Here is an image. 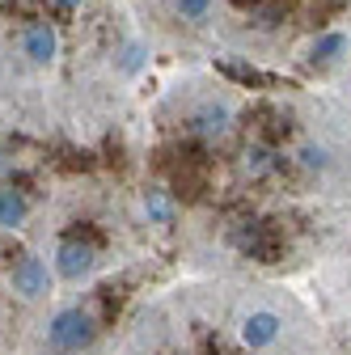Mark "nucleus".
<instances>
[{
  "label": "nucleus",
  "instance_id": "nucleus-1",
  "mask_svg": "<svg viewBox=\"0 0 351 355\" xmlns=\"http://www.w3.org/2000/svg\"><path fill=\"white\" fill-rule=\"evenodd\" d=\"M144 169L212 275L305 271L351 233V119L300 85L182 76L148 110Z\"/></svg>",
  "mask_w": 351,
  "mask_h": 355
},
{
  "label": "nucleus",
  "instance_id": "nucleus-2",
  "mask_svg": "<svg viewBox=\"0 0 351 355\" xmlns=\"http://www.w3.org/2000/svg\"><path fill=\"white\" fill-rule=\"evenodd\" d=\"M157 47L131 0H0V98L47 114H131Z\"/></svg>",
  "mask_w": 351,
  "mask_h": 355
},
{
  "label": "nucleus",
  "instance_id": "nucleus-3",
  "mask_svg": "<svg viewBox=\"0 0 351 355\" xmlns=\"http://www.w3.org/2000/svg\"><path fill=\"white\" fill-rule=\"evenodd\" d=\"M106 355H322V347L292 292L250 275H212L140 304Z\"/></svg>",
  "mask_w": 351,
  "mask_h": 355
},
{
  "label": "nucleus",
  "instance_id": "nucleus-4",
  "mask_svg": "<svg viewBox=\"0 0 351 355\" xmlns=\"http://www.w3.org/2000/svg\"><path fill=\"white\" fill-rule=\"evenodd\" d=\"M216 42L246 64L334 80L351 55V0H216Z\"/></svg>",
  "mask_w": 351,
  "mask_h": 355
},
{
  "label": "nucleus",
  "instance_id": "nucleus-5",
  "mask_svg": "<svg viewBox=\"0 0 351 355\" xmlns=\"http://www.w3.org/2000/svg\"><path fill=\"white\" fill-rule=\"evenodd\" d=\"M157 55H199L216 42V0H131Z\"/></svg>",
  "mask_w": 351,
  "mask_h": 355
},
{
  "label": "nucleus",
  "instance_id": "nucleus-6",
  "mask_svg": "<svg viewBox=\"0 0 351 355\" xmlns=\"http://www.w3.org/2000/svg\"><path fill=\"white\" fill-rule=\"evenodd\" d=\"M330 85H334V102H339V106H343V114L351 119V55H347V64L339 68V76H334Z\"/></svg>",
  "mask_w": 351,
  "mask_h": 355
}]
</instances>
